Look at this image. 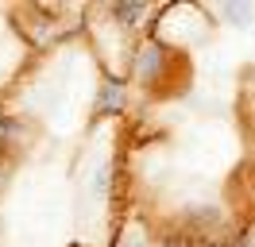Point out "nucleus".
Returning <instances> with one entry per match:
<instances>
[{"instance_id": "2", "label": "nucleus", "mask_w": 255, "mask_h": 247, "mask_svg": "<svg viewBox=\"0 0 255 247\" xmlns=\"http://www.w3.org/2000/svg\"><path fill=\"white\" fill-rule=\"evenodd\" d=\"M112 12L120 15V19H139V15L147 12V4H116Z\"/></svg>"}, {"instance_id": "3", "label": "nucleus", "mask_w": 255, "mask_h": 247, "mask_svg": "<svg viewBox=\"0 0 255 247\" xmlns=\"http://www.w3.org/2000/svg\"><path fill=\"white\" fill-rule=\"evenodd\" d=\"M224 15H232V19H252V8H240V4H228Z\"/></svg>"}, {"instance_id": "1", "label": "nucleus", "mask_w": 255, "mask_h": 247, "mask_svg": "<svg viewBox=\"0 0 255 247\" xmlns=\"http://www.w3.org/2000/svg\"><path fill=\"white\" fill-rule=\"evenodd\" d=\"M101 108H124V93L116 85H105L101 89Z\"/></svg>"}, {"instance_id": "4", "label": "nucleus", "mask_w": 255, "mask_h": 247, "mask_svg": "<svg viewBox=\"0 0 255 247\" xmlns=\"http://www.w3.org/2000/svg\"><path fill=\"white\" fill-rule=\"evenodd\" d=\"M128 247H147V244H128Z\"/></svg>"}]
</instances>
